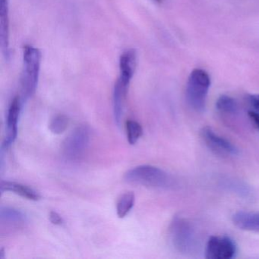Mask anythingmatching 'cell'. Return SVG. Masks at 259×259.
Wrapping results in <instances>:
<instances>
[{
    "label": "cell",
    "mask_w": 259,
    "mask_h": 259,
    "mask_svg": "<svg viewBox=\"0 0 259 259\" xmlns=\"http://www.w3.org/2000/svg\"><path fill=\"white\" fill-rule=\"evenodd\" d=\"M124 179L128 183L155 189L172 187L174 180L163 169L151 165H140L127 171Z\"/></svg>",
    "instance_id": "6da1fadb"
},
{
    "label": "cell",
    "mask_w": 259,
    "mask_h": 259,
    "mask_svg": "<svg viewBox=\"0 0 259 259\" xmlns=\"http://www.w3.org/2000/svg\"><path fill=\"white\" fill-rule=\"evenodd\" d=\"M41 54L37 48L26 45L23 50V71L21 78L22 96L27 100L35 94L40 75Z\"/></svg>",
    "instance_id": "7a4b0ae2"
},
{
    "label": "cell",
    "mask_w": 259,
    "mask_h": 259,
    "mask_svg": "<svg viewBox=\"0 0 259 259\" xmlns=\"http://www.w3.org/2000/svg\"><path fill=\"white\" fill-rule=\"evenodd\" d=\"M169 235L172 247L178 252L184 254L195 252L198 246L196 233L187 219L175 217L171 222Z\"/></svg>",
    "instance_id": "3957f363"
},
{
    "label": "cell",
    "mask_w": 259,
    "mask_h": 259,
    "mask_svg": "<svg viewBox=\"0 0 259 259\" xmlns=\"http://www.w3.org/2000/svg\"><path fill=\"white\" fill-rule=\"evenodd\" d=\"M210 86V76L204 69H195L191 72L186 84V96L188 104L195 112L202 113L205 110Z\"/></svg>",
    "instance_id": "277c9868"
},
{
    "label": "cell",
    "mask_w": 259,
    "mask_h": 259,
    "mask_svg": "<svg viewBox=\"0 0 259 259\" xmlns=\"http://www.w3.org/2000/svg\"><path fill=\"white\" fill-rule=\"evenodd\" d=\"M90 142V128L84 125L77 127L63 142V156L69 161H78L84 157Z\"/></svg>",
    "instance_id": "5b68a950"
},
{
    "label": "cell",
    "mask_w": 259,
    "mask_h": 259,
    "mask_svg": "<svg viewBox=\"0 0 259 259\" xmlns=\"http://www.w3.org/2000/svg\"><path fill=\"white\" fill-rule=\"evenodd\" d=\"M200 135L206 146L217 155L227 157L239 154L238 148L232 142L215 133L210 127H203Z\"/></svg>",
    "instance_id": "8992f818"
},
{
    "label": "cell",
    "mask_w": 259,
    "mask_h": 259,
    "mask_svg": "<svg viewBox=\"0 0 259 259\" xmlns=\"http://www.w3.org/2000/svg\"><path fill=\"white\" fill-rule=\"evenodd\" d=\"M237 248L229 236H213L209 238L205 247L207 259H231L236 255Z\"/></svg>",
    "instance_id": "52a82bcc"
},
{
    "label": "cell",
    "mask_w": 259,
    "mask_h": 259,
    "mask_svg": "<svg viewBox=\"0 0 259 259\" xmlns=\"http://www.w3.org/2000/svg\"><path fill=\"white\" fill-rule=\"evenodd\" d=\"M21 108H22V101L19 97H16L12 101L7 113V137L3 145L6 149L10 148L17 138L18 122H19Z\"/></svg>",
    "instance_id": "ba28073f"
},
{
    "label": "cell",
    "mask_w": 259,
    "mask_h": 259,
    "mask_svg": "<svg viewBox=\"0 0 259 259\" xmlns=\"http://www.w3.org/2000/svg\"><path fill=\"white\" fill-rule=\"evenodd\" d=\"M10 11L9 0H0V42L4 57H10Z\"/></svg>",
    "instance_id": "9c48e42d"
},
{
    "label": "cell",
    "mask_w": 259,
    "mask_h": 259,
    "mask_svg": "<svg viewBox=\"0 0 259 259\" xmlns=\"http://www.w3.org/2000/svg\"><path fill=\"white\" fill-rule=\"evenodd\" d=\"M130 84V81H125L119 77L113 89V113L115 122L119 126L121 125V121L123 116L124 106Z\"/></svg>",
    "instance_id": "30bf717a"
},
{
    "label": "cell",
    "mask_w": 259,
    "mask_h": 259,
    "mask_svg": "<svg viewBox=\"0 0 259 259\" xmlns=\"http://www.w3.org/2000/svg\"><path fill=\"white\" fill-rule=\"evenodd\" d=\"M233 224L245 231L259 233V211H238L232 216Z\"/></svg>",
    "instance_id": "8fae6325"
},
{
    "label": "cell",
    "mask_w": 259,
    "mask_h": 259,
    "mask_svg": "<svg viewBox=\"0 0 259 259\" xmlns=\"http://www.w3.org/2000/svg\"><path fill=\"white\" fill-rule=\"evenodd\" d=\"M0 190L2 193L4 192H13L22 198L31 201H38L41 198L39 192L32 188L16 182L2 180L0 184Z\"/></svg>",
    "instance_id": "7c38bea8"
},
{
    "label": "cell",
    "mask_w": 259,
    "mask_h": 259,
    "mask_svg": "<svg viewBox=\"0 0 259 259\" xmlns=\"http://www.w3.org/2000/svg\"><path fill=\"white\" fill-rule=\"evenodd\" d=\"M0 220L2 224L16 227H22L28 221V218L23 211L8 206L1 207Z\"/></svg>",
    "instance_id": "4fadbf2b"
},
{
    "label": "cell",
    "mask_w": 259,
    "mask_h": 259,
    "mask_svg": "<svg viewBox=\"0 0 259 259\" xmlns=\"http://www.w3.org/2000/svg\"><path fill=\"white\" fill-rule=\"evenodd\" d=\"M136 195L133 192L122 194L116 203V213L119 218H124L134 207Z\"/></svg>",
    "instance_id": "5bb4252c"
},
{
    "label": "cell",
    "mask_w": 259,
    "mask_h": 259,
    "mask_svg": "<svg viewBox=\"0 0 259 259\" xmlns=\"http://www.w3.org/2000/svg\"><path fill=\"white\" fill-rule=\"evenodd\" d=\"M216 108L224 114L233 115L237 113L238 104L236 100L227 95H221L216 101Z\"/></svg>",
    "instance_id": "9a60e30c"
},
{
    "label": "cell",
    "mask_w": 259,
    "mask_h": 259,
    "mask_svg": "<svg viewBox=\"0 0 259 259\" xmlns=\"http://www.w3.org/2000/svg\"><path fill=\"white\" fill-rule=\"evenodd\" d=\"M127 139L131 145H136L143 134V128L142 125L134 120H128L126 122Z\"/></svg>",
    "instance_id": "2e32d148"
},
{
    "label": "cell",
    "mask_w": 259,
    "mask_h": 259,
    "mask_svg": "<svg viewBox=\"0 0 259 259\" xmlns=\"http://www.w3.org/2000/svg\"><path fill=\"white\" fill-rule=\"evenodd\" d=\"M69 125V119L65 115H58L51 120L50 130L55 135L63 134Z\"/></svg>",
    "instance_id": "e0dca14e"
},
{
    "label": "cell",
    "mask_w": 259,
    "mask_h": 259,
    "mask_svg": "<svg viewBox=\"0 0 259 259\" xmlns=\"http://www.w3.org/2000/svg\"><path fill=\"white\" fill-rule=\"evenodd\" d=\"M49 218L51 222L55 225H61L64 222L63 218L56 211H51L50 213Z\"/></svg>",
    "instance_id": "ac0fdd59"
},
{
    "label": "cell",
    "mask_w": 259,
    "mask_h": 259,
    "mask_svg": "<svg viewBox=\"0 0 259 259\" xmlns=\"http://www.w3.org/2000/svg\"><path fill=\"white\" fill-rule=\"evenodd\" d=\"M248 100L251 107H254V110H257L259 113V95H250Z\"/></svg>",
    "instance_id": "d6986e66"
},
{
    "label": "cell",
    "mask_w": 259,
    "mask_h": 259,
    "mask_svg": "<svg viewBox=\"0 0 259 259\" xmlns=\"http://www.w3.org/2000/svg\"><path fill=\"white\" fill-rule=\"evenodd\" d=\"M250 120L254 124V126L259 130V113L254 111H249L248 113Z\"/></svg>",
    "instance_id": "ffe728a7"
},
{
    "label": "cell",
    "mask_w": 259,
    "mask_h": 259,
    "mask_svg": "<svg viewBox=\"0 0 259 259\" xmlns=\"http://www.w3.org/2000/svg\"><path fill=\"white\" fill-rule=\"evenodd\" d=\"M156 2L157 3H160L162 2V0H155Z\"/></svg>",
    "instance_id": "44dd1931"
}]
</instances>
